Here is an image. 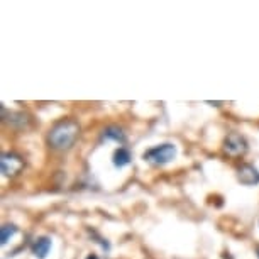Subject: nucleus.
Wrapping results in <instances>:
<instances>
[{
  "label": "nucleus",
  "mask_w": 259,
  "mask_h": 259,
  "mask_svg": "<svg viewBox=\"0 0 259 259\" xmlns=\"http://www.w3.org/2000/svg\"><path fill=\"white\" fill-rule=\"evenodd\" d=\"M131 159H133V156H131L129 153V149H125V148H119L114 153V166L115 168H124V166H127L131 163Z\"/></svg>",
  "instance_id": "nucleus-7"
},
{
  "label": "nucleus",
  "mask_w": 259,
  "mask_h": 259,
  "mask_svg": "<svg viewBox=\"0 0 259 259\" xmlns=\"http://www.w3.org/2000/svg\"><path fill=\"white\" fill-rule=\"evenodd\" d=\"M87 259H99V256H97V254H89Z\"/></svg>",
  "instance_id": "nucleus-10"
},
{
  "label": "nucleus",
  "mask_w": 259,
  "mask_h": 259,
  "mask_svg": "<svg viewBox=\"0 0 259 259\" xmlns=\"http://www.w3.org/2000/svg\"><path fill=\"white\" fill-rule=\"evenodd\" d=\"M102 139L115 141V143H124V141H125V134L122 133V129H119V127L110 125V127H107V129L104 131V136H102Z\"/></svg>",
  "instance_id": "nucleus-8"
},
{
  "label": "nucleus",
  "mask_w": 259,
  "mask_h": 259,
  "mask_svg": "<svg viewBox=\"0 0 259 259\" xmlns=\"http://www.w3.org/2000/svg\"><path fill=\"white\" fill-rule=\"evenodd\" d=\"M237 180L246 187H254L259 185V169L254 168L252 164H242L237 169Z\"/></svg>",
  "instance_id": "nucleus-5"
},
{
  "label": "nucleus",
  "mask_w": 259,
  "mask_h": 259,
  "mask_svg": "<svg viewBox=\"0 0 259 259\" xmlns=\"http://www.w3.org/2000/svg\"><path fill=\"white\" fill-rule=\"evenodd\" d=\"M175 156H177V148L169 143H164V144L154 146V148L148 149L143 158L151 164L163 166V164L171 163V161L175 159Z\"/></svg>",
  "instance_id": "nucleus-2"
},
{
  "label": "nucleus",
  "mask_w": 259,
  "mask_h": 259,
  "mask_svg": "<svg viewBox=\"0 0 259 259\" xmlns=\"http://www.w3.org/2000/svg\"><path fill=\"white\" fill-rule=\"evenodd\" d=\"M24 168V161L21 156L14 153H6L0 158V169L6 177H16L17 173H21Z\"/></svg>",
  "instance_id": "nucleus-3"
},
{
  "label": "nucleus",
  "mask_w": 259,
  "mask_h": 259,
  "mask_svg": "<svg viewBox=\"0 0 259 259\" xmlns=\"http://www.w3.org/2000/svg\"><path fill=\"white\" fill-rule=\"evenodd\" d=\"M257 257H259V247H257Z\"/></svg>",
  "instance_id": "nucleus-11"
},
{
  "label": "nucleus",
  "mask_w": 259,
  "mask_h": 259,
  "mask_svg": "<svg viewBox=\"0 0 259 259\" xmlns=\"http://www.w3.org/2000/svg\"><path fill=\"white\" fill-rule=\"evenodd\" d=\"M51 249V239L50 237H37L32 244V252L37 259H45Z\"/></svg>",
  "instance_id": "nucleus-6"
},
{
  "label": "nucleus",
  "mask_w": 259,
  "mask_h": 259,
  "mask_svg": "<svg viewBox=\"0 0 259 259\" xmlns=\"http://www.w3.org/2000/svg\"><path fill=\"white\" fill-rule=\"evenodd\" d=\"M78 134H80V125H78V122L71 119H65V120L58 122L50 131L48 141H50V144L55 149L65 151V149H70L71 146L75 144Z\"/></svg>",
  "instance_id": "nucleus-1"
},
{
  "label": "nucleus",
  "mask_w": 259,
  "mask_h": 259,
  "mask_svg": "<svg viewBox=\"0 0 259 259\" xmlns=\"http://www.w3.org/2000/svg\"><path fill=\"white\" fill-rule=\"evenodd\" d=\"M224 149L231 156H241L247 151V141L244 136L237 133H231L224 141Z\"/></svg>",
  "instance_id": "nucleus-4"
},
{
  "label": "nucleus",
  "mask_w": 259,
  "mask_h": 259,
  "mask_svg": "<svg viewBox=\"0 0 259 259\" xmlns=\"http://www.w3.org/2000/svg\"><path fill=\"white\" fill-rule=\"evenodd\" d=\"M16 234H17L16 226H12V224H6V226H2V229H0V244L6 246V244L11 241Z\"/></svg>",
  "instance_id": "nucleus-9"
}]
</instances>
